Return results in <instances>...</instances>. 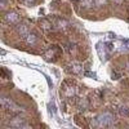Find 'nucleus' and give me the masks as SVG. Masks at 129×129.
<instances>
[{"label": "nucleus", "instance_id": "obj_1", "mask_svg": "<svg viewBox=\"0 0 129 129\" xmlns=\"http://www.w3.org/2000/svg\"><path fill=\"white\" fill-rule=\"evenodd\" d=\"M114 115L111 112H103L90 121L93 126H110L114 124Z\"/></svg>", "mask_w": 129, "mask_h": 129}, {"label": "nucleus", "instance_id": "obj_2", "mask_svg": "<svg viewBox=\"0 0 129 129\" xmlns=\"http://www.w3.org/2000/svg\"><path fill=\"white\" fill-rule=\"evenodd\" d=\"M2 106L4 107V109H7V111H9V112H12V114H19L21 111H22V109L18 106V105H16L13 101H10L9 98H7V97H2Z\"/></svg>", "mask_w": 129, "mask_h": 129}, {"label": "nucleus", "instance_id": "obj_3", "mask_svg": "<svg viewBox=\"0 0 129 129\" xmlns=\"http://www.w3.org/2000/svg\"><path fill=\"white\" fill-rule=\"evenodd\" d=\"M9 125L13 126V128H23V126H26V121L22 117L17 116V117H13V119L9 121Z\"/></svg>", "mask_w": 129, "mask_h": 129}, {"label": "nucleus", "instance_id": "obj_4", "mask_svg": "<svg viewBox=\"0 0 129 129\" xmlns=\"http://www.w3.org/2000/svg\"><path fill=\"white\" fill-rule=\"evenodd\" d=\"M18 19H19V16L14 12H9L5 14V21L8 23H17Z\"/></svg>", "mask_w": 129, "mask_h": 129}, {"label": "nucleus", "instance_id": "obj_5", "mask_svg": "<svg viewBox=\"0 0 129 129\" xmlns=\"http://www.w3.org/2000/svg\"><path fill=\"white\" fill-rule=\"evenodd\" d=\"M58 54H59V48H57V47H52L50 49L47 50V53H45V58H47V59H50L52 57H57Z\"/></svg>", "mask_w": 129, "mask_h": 129}, {"label": "nucleus", "instance_id": "obj_6", "mask_svg": "<svg viewBox=\"0 0 129 129\" xmlns=\"http://www.w3.org/2000/svg\"><path fill=\"white\" fill-rule=\"evenodd\" d=\"M17 30H18V32H19L21 36H27V35L30 34V32H28V25H27V23H21V25H18Z\"/></svg>", "mask_w": 129, "mask_h": 129}, {"label": "nucleus", "instance_id": "obj_7", "mask_svg": "<svg viewBox=\"0 0 129 129\" xmlns=\"http://www.w3.org/2000/svg\"><path fill=\"white\" fill-rule=\"evenodd\" d=\"M78 106H79L80 110H87L89 107V101L87 98H80L79 102H78Z\"/></svg>", "mask_w": 129, "mask_h": 129}, {"label": "nucleus", "instance_id": "obj_8", "mask_svg": "<svg viewBox=\"0 0 129 129\" xmlns=\"http://www.w3.org/2000/svg\"><path fill=\"white\" fill-rule=\"evenodd\" d=\"M67 21H64V19H61V18H58L57 21H56V26L58 27V28H66L67 27Z\"/></svg>", "mask_w": 129, "mask_h": 129}, {"label": "nucleus", "instance_id": "obj_9", "mask_svg": "<svg viewBox=\"0 0 129 129\" xmlns=\"http://www.w3.org/2000/svg\"><path fill=\"white\" fill-rule=\"evenodd\" d=\"M40 26L44 28V30H50L52 28V23L49 22L48 19H41L40 21Z\"/></svg>", "mask_w": 129, "mask_h": 129}, {"label": "nucleus", "instance_id": "obj_10", "mask_svg": "<svg viewBox=\"0 0 129 129\" xmlns=\"http://www.w3.org/2000/svg\"><path fill=\"white\" fill-rule=\"evenodd\" d=\"M26 41H27V44H35L36 35H35V34H28V35L26 36Z\"/></svg>", "mask_w": 129, "mask_h": 129}, {"label": "nucleus", "instance_id": "obj_11", "mask_svg": "<svg viewBox=\"0 0 129 129\" xmlns=\"http://www.w3.org/2000/svg\"><path fill=\"white\" fill-rule=\"evenodd\" d=\"M94 3V0H81V7L84 8H90Z\"/></svg>", "mask_w": 129, "mask_h": 129}, {"label": "nucleus", "instance_id": "obj_12", "mask_svg": "<svg viewBox=\"0 0 129 129\" xmlns=\"http://www.w3.org/2000/svg\"><path fill=\"white\" fill-rule=\"evenodd\" d=\"M120 114L124 115V116H129V109L126 106H121L120 107Z\"/></svg>", "mask_w": 129, "mask_h": 129}, {"label": "nucleus", "instance_id": "obj_13", "mask_svg": "<svg viewBox=\"0 0 129 129\" xmlns=\"http://www.w3.org/2000/svg\"><path fill=\"white\" fill-rule=\"evenodd\" d=\"M66 94H67V95H74V94H75V89H74V88H69V89L66 90Z\"/></svg>", "mask_w": 129, "mask_h": 129}, {"label": "nucleus", "instance_id": "obj_14", "mask_svg": "<svg viewBox=\"0 0 129 129\" xmlns=\"http://www.w3.org/2000/svg\"><path fill=\"white\" fill-rule=\"evenodd\" d=\"M95 4L97 5H105V4H107V0H95Z\"/></svg>", "mask_w": 129, "mask_h": 129}, {"label": "nucleus", "instance_id": "obj_15", "mask_svg": "<svg viewBox=\"0 0 129 129\" xmlns=\"http://www.w3.org/2000/svg\"><path fill=\"white\" fill-rule=\"evenodd\" d=\"M25 3H27V4H34L35 3V0H23Z\"/></svg>", "mask_w": 129, "mask_h": 129}, {"label": "nucleus", "instance_id": "obj_16", "mask_svg": "<svg viewBox=\"0 0 129 129\" xmlns=\"http://www.w3.org/2000/svg\"><path fill=\"white\" fill-rule=\"evenodd\" d=\"M114 2H115V3H121L123 0H114Z\"/></svg>", "mask_w": 129, "mask_h": 129}, {"label": "nucleus", "instance_id": "obj_17", "mask_svg": "<svg viewBox=\"0 0 129 129\" xmlns=\"http://www.w3.org/2000/svg\"><path fill=\"white\" fill-rule=\"evenodd\" d=\"M128 21H129V8H128Z\"/></svg>", "mask_w": 129, "mask_h": 129}, {"label": "nucleus", "instance_id": "obj_18", "mask_svg": "<svg viewBox=\"0 0 129 129\" xmlns=\"http://www.w3.org/2000/svg\"><path fill=\"white\" fill-rule=\"evenodd\" d=\"M126 67H128V70H129V62H128V64H126Z\"/></svg>", "mask_w": 129, "mask_h": 129}]
</instances>
